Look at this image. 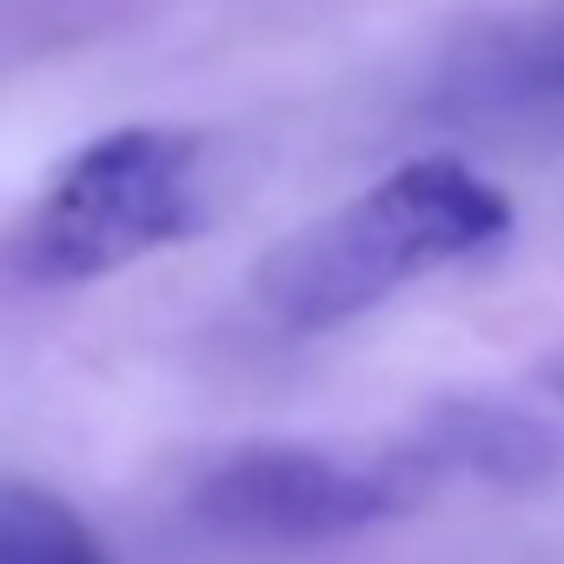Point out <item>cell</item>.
Returning a JSON list of instances; mask_svg holds the SVG:
<instances>
[{
	"mask_svg": "<svg viewBox=\"0 0 564 564\" xmlns=\"http://www.w3.org/2000/svg\"><path fill=\"white\" fill-rule=\"evenodd\" d=\"M425 491V471L405 458H346L326 445H239L193 485V518L213 538L252 551H306L386 524L405 498Z\"/></svg>",
	"mask_w": 564,
	"mask_h": 564,
	"instance_id": "cell-3",
	"label": "cell"
},
{
	"mask_svg": "<svg viewBox=\"0 0 564 564\" xmlns=\"http://www.w3.org/2000/svg\"><path fill=\"white\" fill-rule=\"evenodd\" d=\"M405 458L425 471V485L438 478H485V485H531L557 465V438L511 412V405H485V399H458L438 405L419 438L405 445Z\"/></svg>",
	"mask_w": 564,
	"mask_h": 564,
	"instance_id": "cell-4",
	"label": "cell"
},
{
	"mask_svg": "<svg viewBox=\"0 0 564 564\" xmlns=\"http://www.w3.org/2000/svg\"><path fill=\"white\" fill-rule=\"evenodd\" d=\"M544 386H551V392H557V399H564V352H557V359H551V366H544Z\"/></svg>",
	"mask_w": 564,
	"mask_h": 564,
	"instance_id": "cell-7",
	"label": "cell"
},
{
	"mask_svg": "<svg viewBox=\"0 0 564 564\" xmlns=\"http://www.w3.org/2000/svg\"><path fill=\"white\" fill-rule=\"evenodd\" d=\"M0 564H113V557L61 491L0 471Z\"/></svg>",
	"mask_w": 564,
	"mask_h": 564,
	"instance_id": "cell-6",
	"label": "cell"
},
{
	"mask_svg": "<svg viewBox=\"0 0 564 564\" xmlns=\"http://www.w3.org/2000/svg\"><path fill=\"white\" fill-rule=\"evenodd\" d=\"M458 100L485 107V113H551V107H564V14L478 47V61L458 80Z\"/></svg>",
	"mask_w": 564,
	"mask_h": 564,
	"instance_id": "cell-5",
	"label": "cell"
},
{
	"mask_svg": "<svg viewBox=\"0 0 564 564\" xmlns=\"http://www.w3.org/2000/svg\"><path fill=\"white\" fill-rule=\"evenodd\" d=\"M511 219L518 213L505 186H491L478 166H465L458 153H419L372 180L359 199L279 239L252 272V300L279 333L313 339L445 265L498 252L511 239Z\"/></svg>",
	"mask_w": 564,
	"mask_h": 564,
	"instance_id": "cell-1",
	"label": "cell"
},
{
	"mask_svg": "<svg viewBox=\"0 0 564 564\" xmlns=\"http://www.w3.org/2000/svg\"><path fill=\"white\" fill-rule=\"evenodd\" d=\"M199 140L173 127H113L87 140L41 199L14 219L0 265L21 286H94L107 272H127L206 219V180H199Z\"/></svg>",
	"mask_w": 564,
	"mask_h": 564,
	"instance_id": "cell-2",
	"label": "cell"
}]
</instances>
